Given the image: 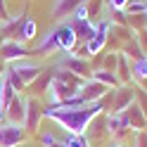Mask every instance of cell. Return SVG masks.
Masks as SVG:
<instances>
[{
    "instance_id": "1",
    "label": "cell",
    "mask_w": 147,
    "mask_h": 147,
    "mask_svg": "<svg viewBox=\"0 0 147 147\" xmlns=\"http://www.w3.org/2000/svg\"><path fill=\"white\" fill-rule=\"evenodd\" d=\"M100 114H107L105 100L86 105V107H55V105H48L43 109V119L55 121L59 128H64L71 135H86L90 121Z\"/></svg>"
},
{
    "instance_id": "2",
    "label": "cell",
    "mask_w": 147,
    "mask_h": 147,
    "mask_svg": "<svg viewBox=\"0 0 147 147\" xmlns=\"http://www.w3.org/2000/svg\"><path fill=\"white\" fill-rule=\"evenodd\" d=\"M81 86H83V78H78L76 74H71L67 69L55 67L52 69L50 88H48L50 105H62V102H67L69 97H76L78 90H81Z\"/></svg>"
},
{
    "instance_id": "3",
    "label": "cell",
    "mask_w": 147,
    "mask_h": 147,
    "mask_svg": "<svg viewBox=\"0 0 147 147\" xmlns=\"http://www.w3.org/2000/svg\"><path fill=\"white\" fill-rule=\"evenodd\" d=\"M40 74H43L40 64L33 62L31 57H26V59H19V62H12L10 67H7L5 76L10 78V83H12V88L17 90V93H24Z\"/></svg>"
},
{
    "instance_id": "4",
    "label": "cell",
    "mask_w": 147,
    "mask_h": 147,
    "mask_svg": "<svg viewBox=\"0 0 147 147\" xmlns=\"http://www.w3.org/2000/svg\"><path fill=\"white\" fill-rule=\"evenodd\" d=\"M135 102V83L131 86H119L114 90H109L107 97H105V105H107V114H116V112H123Z\"/></svg>"
},
{
    "instance_id": "5",
    "label": "cell",
    "mask_w": 147,
    "mask_h": 147,
    "mask_svg": "<svg viewBox=\"0 0 147 147\" xmlns=\"http://www.w3.org/2000/svg\"><path fill=\"white\" fill-rule=\"evenodd\" d=\"M86 140H88L90 147H93V145H97V147H107L109 142H112V135H109L107 116H105V114H100V116H95L93 121H90L88 131H86Z\"/></svg>"
},
{
    "instance_id": "6",
    "label": "cell",
    "mask_w": 147,
    "mask_h": 147,
    "mask_svg": "<svg viewBox=\"0 0 147 147\" xmlns=\"http://www.w3.org/2000/svg\"><path fill=\"white\" fill-rule=\"evenodd\" d=\"M57 67L59 69H67V71H71V74H76L78 78H83V81H88V78H93V64H90V59H83V57H76V55H64V57L57 62Z\"/></svg>"
},
{
    "instance_id": "7",
    "label": "cell",
    "mask_w": 147,
    "mask_h": 147,
    "mask_svg": "<svg viewBox=\"0 0 147 147\" xmlns=\"http://www.w3.org/2000/svg\"><path fill=\"white\" fill-rule=\"evenodd\" d=\"M43 102H40V97H26V119H24V128H26V133H38L40 131V121H43Z\"/></svg>"
},
{
    "instance_id": "8",
    "label": "cell",
    "mask_w": 147,
    "mask_h": 147,
    "mask_svg": "<svg viewBox=\"0 0 147 147\" xmlns=\"http://www.w3.org/2000/svg\"><path fill=\"white\" fill-rule=\"evenodd\" d=\"M26 138H29V133L24 126L10 123V121L0 123V147H19Z\"/></svg>"
},
{
    "instance_id": "9",
    "label": "cell",
    "mask_w": 147,
    "mask_h": 147,
    "mask_svg": "<svg viewBox=\"0 0 147 147\" xmlns=\"http://www.w3.org/2000/svg\"><path fill=\"white\" fill-rule=\"evenodd\" d=\"M26 57H31V50L22 40H5L0 45V62H5V64L19 62V59H26Z\"/></svg>"
},
{
    "instance_id": "10",
    "label": "cell",
    "mask_w": 147,
    "mask_h": 147,
    "mask_svg": "<svg viewBox=\"0 0 147 147\" xmlns=\"http://www.w3.org/2000/svg\"><path fill=\"white\" fill-rule=\"evenodd\" d=\"M107 93H109V88L102 86V83H100V81H95V78L83 81V86H81V90H78V95H81V100H83L86 105H93V102L105 100Z\"/></svg>"
},
{
    "instance_id": "11",
    "label": "cell",
    "mask_w": 147,
    "mask_h": 147,
    "mask_svg": "<svg viewBox=\"0 0 147 147\" xmlns=\"http://www.w3.org/2000/svg\"><path fill=\"white\" fill-rule=\"evenodd\" d=\"M59 50V40H57V26L55 29H50L48 33L43 36V38L38 40V45L31 50V55H38V57H48V55L57 52Z\"/></svg>"
},
{
    "instance_id": "12",
    "label": "cell",
    "mask_w": 147,
    "mask_h": 147,
    "mask_svg": "<svg viewBox=\"0 0 147 147\" xmlns=\"http://www.w3.org/2000/svg\"><path fill=\"white\" fill-rule=\"evenodd\" d=\"M123 116H126L128 128H131L133 133H142V131H147V116L142 114V109L138 107L135 102L128 107V109H123Z\"/></svg>"
},
{
    "instance_id": "13",
    "label": "cell",
    "mask_w": 147,
    "mask_h": 147,
    "mask_svg": "<svg viewBox=\"0 0 147 147\" xmlns=\"http://www.w3.org/2000/svg\"><path fill=\"white\" fill-rule=\"evenodd\" d=\"M24 119H26V97L14 95V100L10 102V107H7V112H5V121L24 126Z\"/></svg>"
},
{
    "instance_id": "14",
    "label": "cell",
    "mask_w": 147,
    "mask_h": 147,
    "mask_svg": "<svg viewBox=\"0 0 147 147\" xmlns=\"http://www.w3.org/2000/svg\"><path fill=\"white\" fill-rule=\"evenodd\" d=\"M24 19H26V17L19 14V17H12V19H7V22L0 24V36H3V40H19L22 38Z\"/></svg>"
},
{
    "instance_id": "15",
    "label": "cell",
    "mask_w": 147,
    "mask_h": 147,
    "mask_svg": "<svg viewBox=\"0 0 147 147\" xmlns=\"http://www.w3.org/2000/svg\"><path fill=\"white\" fill-rule=\"evenodd\" d=\"M57 40H59V52H67V55H71V50L76 48V33H74V29H71V24L67 22V24H59L57 26Z\"/></svg>"
},
{
    "instance_id": "16",
    "label": "cell",
    "mask_w": 147,
    "mask_h": 147,
    "mask_svg": "<svg viewBox=\"0 0 147 147\" xmlns=\"http://www.w3.org/2000/svg\"><path fill=\"white\" fill-rule=\"evenodd\" d=\"M116 78L121 86H131L133 83V71H131V59L123 52H119V64H116Z\"/></svg>"
},
{
    "instance_id": "17",
    "label": "cell",
    "mask_w": 147,
    "mask_h": 147,
    "mask_svg": "<svg viewBox=\"0 0 147 147\" xmlns=\"http://www.w3.org/2000/svg\"><path fill=\"white\" fill-rule=\"evenodd\" d=\"M78 5H81V0H55L52 17H55V19H67L69 14L76 12Z\"/></svg>"
},
{
    "instance_id": "18",
    "label": "cell",
    "mask_w": 147,
    "mask_h": 147,
    "mask_svg": "<svg viewBox=\"0 0 147 147\" xmlns=\"http://www.w3.org/2000/svg\"><path fill=\"white\" fill-rule=\"evenodd\" d=\"M71 29L76 33V40H90L95 36V22H78V19H71Z\"/></svg>"
},
{
    "instance_id": "19",
    "label": "cell",
    "mask_w": 147,
    "mask_h": 147,
    "mask_svg": "<svg viewBox=\"0 0 147 147\" xmlns=\"http://www.w3.org/2000/svg\"><path fill=\"white\" fill-rule=\"evenodd\" d=\"M131 71H133V81L138 86L145 83V81H147V55L140 57V59H133L131 62Z\"/></svg>"
},
{
    "instance_id": "20",
    "label": "cell",
    "mask_w": 147,
    "mask_h": 147,
    "mask_svg": "<svg viewBox=\"0 0 147 147\" xmlns=\"http://www.w3.org/2000/svg\"><path fill=\"white\" fill-rule=\"evenodd\" d=\"M93 78L95 81H100L102 86H107V88H119L121 83H119V78H116V74L114 71H105V69H95L93 71Z\"/></svg>"
},
{
    "instance_id": "21",
    "label": "cell",
    "mask_w": 147,
    "mask_h": 147,
    "mask_svg": "<svg viewBox=\"0 0 147 147\" xmlns=\"http://www.w3.org/2000/svg\"><path fill=\"white\" fill-rule=\"evenodd\" d=\"M50 81H52V69L50 71H45V74H40L38 78L33 81V93H38L36 97H40V95H48V88H50Z\"/></svg>"
},
{
    "instance_id": "22",
    "label": "cell",
    "mask_w": 147,
    "mask_h": 147,
    "mask_svg": "<svg viewBox=\"0 0 147 147\" xmlns=\"http://www.w3.org/2000/svg\"><path fill=\"white\" fill-rule=\"evenodd\" d=\"M36 36H38V24H36V19H31V17H26L24 19V26H22V43H29L33 40Z\"/></svg>"
},
{
    "instance_id": "23",
    "label": "cell",
    "mask_w": 147,
    "mask_h": 147,
    "mask_svg": "<svg viewBox=\"0 0 147 147\" xmlns=\"http://www.w3.org/2000/svg\"><path fill=\"white\" fill-rule=\"evenodd\" d=\"M116 64H119V52H105V57H102V67H100V69H105V71H114V74H116Z\"/></svg>"
},
{
    "instance_id": "24",
    "label": "cell",
    "mask_w": 147,
    "mask_h": 147,
    "mask_svg": "<svg viewBox=\"0 0 147 147\" xmlns=\"http://www.w3.org/2000/svg\"><path fill=\"white\" fill-rule=\"evenodd\" d=\"M135 105L142 109V114L147 116V90L142 88V86H138L135 83Z\"/></svg>"
},
{
    "instance_id": "25",
    "label": "cell",
    "mask_w": 147,
    "mask_h": 147,
    "mask_svg": "<svg viewBox=\"0 0 147 147\" xmlns=\"http://www.w3.org/2000/svg\"><path fill=\"white\" fill-rule=\"evenodd\" d=\"M62 142L67 145V147H90L88 140H86V135H71V133H69Z\"/></svg>"
},
{
    "instance_id": "26",
    "label": "cell",
    "mask_w": 147,
    "mask_h": 147,
    "mask_svg": "<svg viewBox=\"0 0 147 147\" xmlns=\"http://www.w3.org/2000/svg\"><path fill=\"white\" fill-rule=\"evenodd\" d=\"M126 14H142L145 12V0H131V3L126 5Z\"/></svg>"
},
{
    "instance_id": "27",
    "label": "cell",
    "mask_w": 147,
    "mask_h": 147,
    "mask_svg": "<svg viewBox=\"0 0 147 147\" xmlns=\"http://www.w3.org/2000/svg\"><path fill=\"white\" fill-rule=\"evenodd\" d=\"M38 142H40L43 147H52L55 142H57V138H55L50 131H38Z\"/></svg>"
},
{
    "instance_id": "28",
    "label": "cell",
    "mask_w": 147,
    "mask_h": 147,
    "mask_svg": "<svg viewBox=\"0 0 147 147\" xmlns=\"http://www.w3.org/2000/svg\"><path fill=\"white\" fill-rule=\"evenodd\" d=\"M107 5V10H126V5L131 3V0H102Z\"/></svg>"
},
{
    "instance_id": "29",
    "label": "cell",
    "mask_w": 147,
    "mask_h": 147,
    "mask_svg": "<svg viewBox=\"0 0 147 147\" xmlns=\"http://www.w3.org/2000/svg\"><path fill=\"white\" fill-rule=\"evenodd\" d=\"M135 40H138V45H140V50L147 55V29L145 31H135Z\"/></svg>"
},
{
    "instance_id": "30",
    "label": "cell",
    "mask_w": 147,
    "mask_h": 147,
    "mask_svg": "<svg viewBox=\"0 0 147 147\" xmlns=\"http://www.w3.org/2000/svg\"><path fill=\"white\" fill-rule=\"evenodd\" d=\"M133 147H147V131L135 133V138H133Z\"/></svg>"
},
{
    "instance_id": "31",
    "label": "cell",
    "mask_w": 147,
    "mask_h": 147,
    "mask_svg": "<svg viewBox=\"0 0 147 147\" xmlns=\"http://www.w3.org/2000/svg\"><path fill=\"white\" fill-rule=\"evenodd\" d=\"M7 19H12V14L7 12V3H5V0H0V24L7 22Z\"/></svg>"
},
{
    "instance_id": "32",
    "label": "cell",
    "mask_w": 147,
    "mask_h": 147,
    "mask_svg": "<svg viewBox=\"0 0 147 147\" xmlns=\"http://www.w3.org/2000/svg\"><path fill=\"white\" fill-rule=\"evenodd\" d=\"M107 147H133V145H128V142H114V140H112Z\"/></svg>"
},
{
    "instance_id": "33",
    "label": "cell",
    "mask_w": 147,
    "mask_h": 147,
    "mask_svg": "<svg viewBox=\"0 0 147 147\" xmlns=\"http://www.w3.org/2000/svg\"><path fill=\"white\" fill-rule=\"evenodd\" d=\"M5 71H7V67H5V62H0V78L5 76Z\"/></svg>"
},
{
    "instance_id": "34",
    "label": "cell",
    "mask_w": 147,
    "mask_h": 147,
    "mask_svg": "<svg viewBox=\"0 0 147 147\" xmlns=\"http://www.w3.org/2000/svg\"><path fill=\"white\" fill-rule=\"evenodd\" d=\"M52 147H67V145H64V142H62V140H57V142H55V145H52Z\"/></svg>"
},
{
    "instance_id": "35",
    "label": "cell",
    "mask_w": 147,
    "mask_h": 147,
    "mask_svg": "<svg viewBox=\"0 0 147 147\" xmlns=\"http://www.w3.org/2000/svg\"><path fill=\"white\" fill-rule=\"evenodd\" d=\"M145 17H147V0H145Z\"/></svg>"
},
{
    "instance_id": "36",
    "label": "cell",
    "mask_w": 147,
    "mask_h": 147,
    "mask_svg": "<svg viewBox=\"0 0 147 147\" xmlns=\"http://www.w3.org/2000/svg\"><path fill=\"white\" fill-rule=\"evenodd\" d=\"M3 43H5V40H3V36H0V45H3Z\"/></svg>"
}]
</instances>
